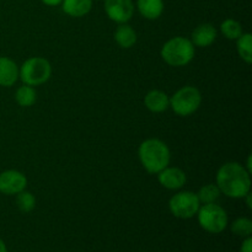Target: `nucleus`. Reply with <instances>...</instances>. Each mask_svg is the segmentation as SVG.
Segmentation results:
<instances>
[{
	"label": "nucleus",
	"instance_id": "nucleus-3",
	"mask_svg": "<svg viewBox=\"0 0 252 252\" xmlns=\"http://www.w3.org/2000/svg\"><path fill=\"white\" fill-rule=\"evenodd\" d=\"M196 54V47L191 39L176 36L164 43L160 51L162 61L171 66H185L191 63Z\"/></svg>",
	"mask_w": 252,
	"mask_h": 252
},
{
	"label": "nucleus",
	"instance_id": "nucleus-25",
	"mask_svg": "<svg viewBox=\"0 0 252 252\" xmlns=\"http://www.w3.org/2000/svg\"><path fill=\"white\" fill-rule=\"evenodd\" d=\"M0 252H7L6 245H5L4 240H2L1 238H0Z\"/></svg>",
	"mask_w": 252,
	"mask_h": 252
},
{
	"label": "nucleus",
	"instance_id": "nucleus-9",
	"mask_svg": "<svg viewBox=\"0 0 252 252\" xmlns=\"http://www.w3.org/2000/svg\"><path fill=\"white\" fill-rule=\"evenodd\" d=\"M27 179L21 171L6 170L0 174V193L6 196H16L26 189Z\"/></svg>",
	"mask_w": 252,
	"mask_h": 252
},
{
	"label": "nucleus",
	"instance_id": "nucleus-22",
	"mask_svg": "<svg viewBox=\"0 0 252 252\" xmlns=\"http://www.w3.org/2000/svg\"><path fill=\"white\" fill-rule=\"evenodd\" d=\"M15 203H16L19 211H21L22 213H31L34 209V207H36V198H34V196L31 192L24 189V191L16 194Z\"/></svg>",
	"mask_w": 252,
	"mask_h": 252
},
{
	"label": "nucleus",
	"instance_id": "nucleus-6",
	"mask_svg": "<svg viewBox=\"0 0 252 252\" xmlns=\"http://www.w3.org/2000/svg\"><path fill=\"white\" fill-rule=\"evenodd\" d=\"M202 103V94L196 86L186 85L170 97V108L181 117L193 115Z\"/></svg>",
	"mask_w": 252,
	"mask_h": 252
},
{
	"label": "nucleus",
	"instance_id": "nucleus-24",
	"mask_svg": "<svg viewBox=\"0 0 252 252\" xmlns=\"http://www.w3.org/2000/svg\"><path fill=\"white\" fill-rule=\"evenodd\" d=\"M41 1L47 6H58V5L62 4L63 0H41Z\"/></svg>",
	"mask_w": 252,
	"mask_h": 252
},
{
	"label": "nucleus",
	"instance_id": "nucleus-26",
	"mask_svg": "<svg viewBox=\"0 0 252 252\" xmlns=\"http://www.w3.org/2000/svg\"><path fill=\"white\" fill-rule=\"evenodd\" d=\"M245 169L248 170V171L250 172V174H251V155H250V157L248 158V164H246Z\"/></svg>",
	"mask_w": 252,
	"mask_h": 252
},
{
	"label": "nucleus",
	"instance_id": "nucleus-11",
	"mask_svg": "<svg viewBox=\"0 0 252 252\" xmlns=\"http://www.w3.org/2000/svg\"><path fill=\"white\" fill-rule=\"evenodd\" d=\"M218 37L217 29L212 24H201L192 31L191 42L194 47L207 48L216 42Z\"/></svg>",
	"mask_w": 252,
	"mask_h": 252
},
{
	"label": "nucleus",
	"instance_id": "nucleus-12",
	"mask_svg": "<svg viewBox=\"0 0 252 252\" xmlns=\"http://www.w3.org/2000/svg\"><path fill=\"white\" fill-rule=\"evenodd\" d=\"M19 80V65L16 62L5 56H0V86L11 88Z\"/></svg>",
	"mask_w": 252,
	"mask_h": 252
},
{
	"label": "nucleus",
	"instance_id": "nucleus-5",
	"mask_svg": "<svg viewBox=\"0 0 252 252\" xmlns=\"http://www.w3.org/2000/svg\"><path fill=\"white\" fill-rule=\"evenodd\" d=\"M196 216L199 226L209 234L223 233L229 224L228 213L217 203L201 204Z\"/></svg>",
	"mask_w": 252,
	"mask_h": 252
},
{
	"label": "nucleus",
	"instance_id": "nucleus-21",
	"mask_svg": "<svg viewBox=\"0 0 252 252\" xmlns=\"http://www.w3.org/2000/svg\"><path fill=\"white\" fill-rule=\"evenodd\" d=\"M230 230L239 238H249L252 235V220L246 217H239L230 225Z\"/></svg>",
	"mask_w": 252,
	"mask_h": 252
},
{
	"label": "nucleus",
	"instance_id": "nucleus-13",
	"mask_svg": "<svg viewBox=\"0 0 252 252\" xmlns=\"http://www.w3.org/2000/svg\"><path fill=\"white\" fill-rule=\"evenodd\" d=\"M144 105L150 112L161 113L170 107V97L161 90H150L144 96Z\"/></svg>",
	"mask_w": 252,
	"mask_h": 252
},
{
	"label": "nucleus",
	"instance_id": "nucleus-8",
	"mask_svg": "<svg viewBox=\"0 0 252 252\" xmlns=\"http://www.w3.org/2000/svg\"><path fill=\"white\" fill-rule=\"evenodd\" d=\"M105 12L111 21L127 24L134 15V4L132 0H105Z\"/></svg>",
	"mask_w": 252,
	"mask_h": 252
},
{
	"label": "nucleus",
	"instance_id": "nucleus-20",
	"mask_svg": "<svg viewBox=\"0 0 252 252\" xmlns=\"http://www.w3.org/2000/svg\"><path fill=\"white\" fill-rule=\"evenodd\" d=\"M220 32L226 39L230 41H236L244 33L241 24L234 19L224 20L220 24Z\"/></svg>",
	"mask_w": 252,
	"mask_h": 252
},
{
	"label": "nucleus",
	"instance_id": "nucleus-23",
	"mask_svg": "<svg viewBox=\"0 0 252 252\" xmlns=\"http://www.w3.org/2000/svg\"><path fill=\"white\" fill-rule=\"evenodd\" d=\"M240 252H252V238L251 236L244 239L243 244H241V246H240Z\"/></svg>",
	"mask_w": 252,
	"mask_h": 252
},
{
	"label": "nucleus",
	"instance_id": "nucleus-7",
	"mask_svg": "<svg viewBox=\"0 0 252 252\" xmlns=\"http://www.w3.org/2000/svg\"><path fill=\"white\" fill-rule=\"evenodd\" d=\"M201 207L197 193L191 191H180L170 198L169 209L174 217L179 219H191Z\"/></svg>",
	"mask_w": 252,
	"mask_h": 252
},
{
	"label": "nucleus",
	"instance_id": "nucleus-17",
	"mask_svg": "<svg viewBox=\"0 0 252 252\" xmlns=\"http://www.w3.org/2000/svg\"><path fill=\"white\" fill-rule=\"evenodd\" d=\"M15 101L21 107H31L37 101V93L33 86L26 85V84L20 86L15 93Z\"/></svg>",
	"mask_w": 252,
	"mask_h": 252
},
{
	"label": "nucleus",
	"instance_id": "nucleus-15",
	"mask_svg": "<svg viewBox=\"0 0 252 252\" xmlns=\"http://www.w3.org/2000/svg\"><path fill=\"white\" fill-rule=\"evenodd\" d=\"M139 14L147 20H157L164 12V0H137Z\"/></svg>",
	"mask_w": 252,
	"mask_h": 252
},
{
	"label": "nucleus",
	"instance_id": "nucleus-19",
	"mask_svg": "<svg viewBox=\"0 0 252 252\" xmlns=\"http://www.w3.org/2000/svg\"><path fill=\"white\" fill-rule=\"evenodd\" d=\"M221 192L218 189L216 184H207L199 189L197 192V197H198L201 204H209V203H217V201L220 197Z\"/></svg>",
	"mask_w": 252,
	"mask_h": 252
},
{
	"label": "nucleus",
	"instance_id": "nucleus-10",
	"mask_svg": "<svg viewBox=\"0 0 252 252\" xmlns=\"http://www.w3.org/2000/svg\"><path fill=\"white\" fill-rule=\"evenodd\" d=\"M157 175L159 184L164 189H171V191L182 189L187 182V176L184 170L176 166H166Z\"/></svg>",
	"mask_w": 252,
	"mask_h": 252
},
{
	"label": "nucleus",
	"instance_id": "nucleus-1",
	"mask_svg": "<svg viewBox=\"0 0 252 252\" xmlns=\"http://www.w3.org/2000/svg\"><path fill=\"white\" fill-rule=\"evenodd\" d=\"M216 185L224 196L241 199L251 192V174L239 162H225L217 172Z\"/></svg>",
	"mask_w": 252,
	"mask_h": 252
},
{
	"label": "nucleus",
	"instance_id": "nucleus-2",
	"mask_svg": "<svg viewBox=\"0 0 252 252\" xmlns=\"http://www.w3.org/2000/svg\"><path fill=\"white\" fill-rule=\"evenodd\" d=\"M138 157L142 166L147 172L157 175L170 165L171 153L165 142L158 138H149L140 143Z\"/></svg>",
	"mask_w": 252,
	"mask_h": 252
},
{
	"label": "nucleus",
	"instance_id": "nucleus-16",
	"mask_svg": "<svg viewBox=\"0 0 252 252\" xmlns=\"http://www.w3.org/2000/svg\"><path fill=\"white\" fill-rule=\"evenodd\" d=\"M62 9L70 17H83L93 9V0H63Z\"/></svg>",
	"mask_w": 252,
	"mask_h": 252
},
{
	"label": "nucleus",
	"instance_id": "nucleus-18",
	"mask_svg": "<svg viewBox=\"0 0 252 252\" xmlns=\"http://www.w3.org/2000/svg\"><path fill=\"white\" fill-rule=\"evenodd\" d=\"M236 51L245 63H252V34L246 32L236 39Z\"/></svg>",
	"mask_w": 252,
	"mask_h": 252
},
{
	"label": "nucleus",
	"instance_id": "nucleus-4",
	"mask_svg": "<svg viewBox=\"0 0 252 252\" xmlns=\"http://www.w3.org/2000/svg\"><path fill=\"white\" fill-rule=\"evenodd\" d=\"M52 75V65L43 57H31L19 68V79L26 85L39 86Z\"/></svg>",
	"mask_w": 252,
	"mask_h": 252
},
{
	"label": "nucleus",
	"instance_id": "nucleus-14",
	"mask_svg": "<svg viewBox=\"0 0 252 252\" xmlns=\"http://www.w3.org/2000/svg\"><path fill=\"white\" fill-rule=\"evenodd\" d=\"M116 43L123 49H129L137 43V32L130 25L128 24H120L113 33Z\"/></svg>",
	"mask_w": 252,
	"mask_h": 252
}]
</instances>
